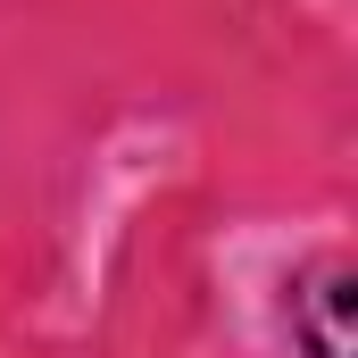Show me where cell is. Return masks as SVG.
<instances>
[{"label": "cell", "instance_id": "obj_1", "mask_svg": "<svg viewBox=\"0 0 358 358\" xmlns=\"http://www.w3.org/2000/svg\"><path fill=\"white\" fill-rule=\"evenodd\" d=\"M292 334L308 358H350V267H317L292 292Z\"/></svg>", "mask_w": 358, "mask_h": 358}]
</instances>
